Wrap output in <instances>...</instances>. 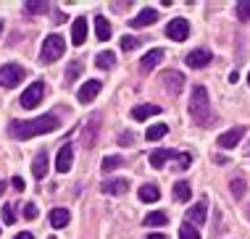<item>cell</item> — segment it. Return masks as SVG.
<instances>
[{
  "label": "cell",
  "mask_w": 250,
  "mask_h": 239,
  "mask_svg": "<svg viewBox=\"0 0 250 239\" xmlns=\"http://www.w3.org/2000/svg\"><path fill=\"white\" fill-rule=\"evenodd\" d=\"M61 121L56 119V113L40 116V119H29V121H8V134L13 139H32V137L56 132Z\"/></svg>",
  "instance_id": "cell-1"
},
{
  "label": "cell",
  "mask_w": 250,
  "mask_h": 239,
  "mask_svg": "<svg viewBox=\"0 0 250 239\" xmlns=\"http://www.w3.org/2000/svg\"><path fill=\"white\" fill-rule=\"evenodd\" d=\"M190 116H192V121L198 126H211L213 124V108H211V98H208L206 87H195L192 90Z\"/></svg>",
  "instance_id": "cell-2"
},
{
  "label": "cell",
  "mask_w": 250,
  "mask_h": 239,
  "mask_svg": "<svg viewBox=\"0 0 250 239\" xmlns=\"http://www.w3.org/2000/svg\"><path fill=\"white\" fill-rule=\"evenodd\" d=\"M63 50H66V40L61 34H50V37H45L42 47H40V60L42 63H56L63 56Z\"/></svg>",
  "instance_id": "cell-3"
},
{
  "label": "cell",
  "mask_w": 250,
  "mask_h": 239,
  "mask_svg": "<svg viewBox=\"0 0 250 239\" xmlns=\"http://www.w3.org/2000/svg\"><path fill=\"white\" fill-rule=\"evenodd\" d=\"M42 98H45V84H42V81H35V84H29L24 90V95L19 98V102H21L26 111H32V108L40 105V100H42Z\"/></svg>",
  "instance_id": "cell-4"
},
{
  "label": "cell",
  "mask_w": 250,
  "mask_h": 239,
  "mask_svg": "<svg viewBox=\"0 0 250 239\" xmlns=\"http://www.w3.org/2000/svg\"><path fill=\"white\" fill-rule=\"evenodd\" d=\"M24 79V68L19 63H5L0 68V87H16Z\"/></svg>",
  "instance_id": "cell-5"
},
{
  "label": "cell",
  "mask_w": 250,
  "mask_h": 239,
  "mask_svg": "<svg viewBox=\"0 0 250 239\" xmlns=\"http://www.w3.org/2000/svg\"><path fill=\"white\" fill-rule=\"evenodd\" d=\"M166 37H171L174 42H185V40L190 37V24H187V19H171L166 26Z\"/></svg>",
  "instance_id": "cell-6"
},
{
  "label": "cell",
  "mask_w": 250,
  "mask_h": 239,
  "mask_svg": "<svg viewBox=\"0 0 250 239\" xmlns=\"http://www.w3.org/2000/svg\"><path fill=\"white\" fill-rule=\"evenodd\" d=\"M206 216H208V202L200 200V202H195L192 208H187L185 221L192 223V226H203V223H206Z\"/></svg>",
  "instance_id": "cell-7"
},
{
  "label": "cell",
  "mask_w": 250,
  "mask_h": 239,
  "mask_svg": "<svg viewBox=\"0 0 250 239\" xmlns=\"http://www.w3.org/2000/svg\"><path fill=\"white\" fill-rule=\"evenodd\" d=\"M245 137V129L237 126V129H229V132L224 134H219V139H216V145H219L221 150H232V147H237L240 145V139Z\"/></svg>",
  "instance_id": "cell-8"
},
{
  "label": "cell",
  "mask_w": 250,
  "mask_h": 239,
  "mask_svg": "<svg viewBox=\"0 0 250 239\" xmlns=\"http://www.w3.org/2000/svg\"><path fill=\"white\" fill-rule=\"evenodd\" d=\"M100 87H103V84H100L98 79H87L84 84L79 87V92H77V100L82 102V105H87V102H90V100H95V98H98Z\"/></svg>",
  "instance_id": "cell-9"
},
{
  "label": "cell",
  "mask_w": 250,
  "mask_h": 239,
  "mask_svg": "<svg viewBox=\"0 0 250 239\" xmlns=\"http://www.w3.org/2000/svg\"><path fill=\"white\" fill-rule=\"evenodd\" d=\"M155 21H158V13H155L153 8H143V11H140L137 16L129 21V26H132V29H143V26H150V24H155Z\"/></svg>",
  "instance_id": "cell-10"
},
{
  "label": "cell",
  "mask_w": 250,
  "mask_h": 239,
  "mask_svg": "<svg viewBox=\"0 0 250 239\" xmlns=\"http://www.w3.org/2000/svg\"><path fill=\"white\" fill-rule=\"evenodd\" d=\"M211 53H208V50H203V47H200V50H192V53H187V66H190V68H206L208 63H211Z\"/></svg>",
  "instance_id": "cell-11"
},
{
  "label": "cell",
  "mask_w": 250,
  "mask_h": 239,
  "mask_svg": "<svg viewBox=\"0 0 250 239\" xmlns=\"http://www.w3.org/2000/svg\"><path fill=\"white\" fill-rule=\"evenodd\" d=\"M161 79H164V87H166V90L171 92V95H179V92H182L185 77H182L179 71H164V77H161Z\"/></svg>",
  "instance_id": "cell-12"
},
{
  "label": "cell",
  "mask_w": 250,
  "mask_h": 239,
  "mask_svg": "<svg viewBox=\"0 0 250 239\" xmlns=\"http://www.w3.org/2000/svg\"><path fill=\"white\" fill-rule=\"evenodd\" d=\"M71 163H74V150H71V145H63V147L58 150L56 171H58V174H66V171L71 168Z\"/></svg>",
  "instance_id": "cell-13"
},
{
  "label": "cell",
  "mask_w": 250,
  "mask_h": 239,
  "mask_svg": "<svg viewBox=\"0 0 250 239\" xmlns=\"http://www.w3.org/2000/svg\"><path fill=\"white\" fill-rule=\"evenodd\" d=\"M161 60H164V50H161V47H153L150 53H145V56H143V60H140V68L147 74V71H153V68L158 66Z\"/></svg>",
  "instance_id": "cell-14"
},
{
  "label": "cell",
  "mask_w": 250,
  "mask_h": 239,
  "mask_svg": "<svg viewBox=\"0 0 250 239\" xmlns=\"http://www.w3.org/2000/svg\"><path fill=\"white\" fill-rule=\"evenodd\" d=\"M84 40H87V19L79 16L77 21L71 24V42L79 47V45H84Z\"/></svg>",
  "instance_id": "cell-15"
},
{
  "label": "cell",
  "mask_w": 250,
  "mask_h": 239,
  "mask_svg": "<svg viewBox=\"0 0 250 239\" xmlns=\"http://www.w3.org/2000/svg\"><path fill=\"white\" fill-rule=\"evenodd\" d=\"M174 158H177V153H174V150H153V153H150V166L161 171L168 160H174Z\"/></svg>",
  "instance_id": "cell-16"
},
{
  "label": "cell",
  "mask_w": 250,
  "mask_h": 239,
  "mask_svg": "<svg viewBox=\"0 0 250 239\" xmlns=\"http://www.w3.org/2000/svg\"><path fill=\"white\" fill-rule=\"evenodd\" d=\"M48 163H50V158H48V153H37L35 155V160H32V174L37 176V179H45V174H48Z\"/></svg>",
  "instance_id": "cell-17"
},
{
  "label": "cell",
  "mask_w": 250,
  "mask_h": 239,
  "mask_svg": "<svg viewBox=\"0 0 250 239\" xmlns=\"http://www.w3.org/2000/svg\"><path fill=\"white\" fill-rule=\"evenodd\" d=\"M100 189H103L105 195H124L126 189H129V181L126 179H108Z\"/></svg>",
  "instance_id": "cell-18"
},
{
  "label": "cell",
  "mask_w": 250,
  "mask_h": 239,
  "mask_svg": "<svg viewBox=\"0 0 250 239\" xmlns=\"http://www.w3.org/2000/svg\"><path fill=\"white\" fill-rule=\"evenodd\" d=\"M69 221H71V216H69V210H66V208H53L50 210V226L53 229H63Z\"/></svg>",
  "instance_id": "cell-19"
},
{
  "label": "cell",
  "mask_w": 250,
  "mask_h": 239,
  "mask_svg": "<svg viewBox=\"0 0 250 239\" xmlns=\"http://www.w3.org/2000/svg\"><path fill=\"white\" fill-rule=\"evenodd\" d=\"M95 37L100 40V42H108L111 40V24H108V19L105 16H95Z\"/></svg>",
  "instance_id": "cell-20"
},
{
  "label": "cell",
  "mask_w": 250,
  "mask_h": 239,
  "mask_svg": "<svg viewBox=\"0 0 250 239\" xmlns=\"http://www.w3.org/2000/svg\"><path fill=\"white\" fill-rule=\"evenodd\" d=\"M161 113V108L158 105H150V102H145V105H137L132 111V119L134 121H145V119H150V116H158Z\"/></svg>",
  "instance_id": "cell-21"
},
{
  "label": "cell",
  "mask_w": 250,
  "mask_h": 239,
  "mask_svg": "<svg viewBox=\"0 0 250 239\" xmlns=\"http://www.w3.org/2000/svg\"><path fill=\"white\" fill-rule=\"evenodd\" d=\"M98 129H100V116H92V119H90V129H84V147H92V145H95Z\"/></svg>",
  "instance_id": "cell-22"
},
{
  "label": "cell",
  "mask_w": 250,
  "mask_h": 239,
  "mask_svg": "<svg viewBox=\"0 0 250 239\" xmlns=\"http://www.w3.org/2000/svg\"><path fill=\"white\" fill-rule=\"evenodd\" d=\"M166 134H168V126H166V124H153V126L145 132V139H147V142H158V139H164Z\"/></svg>",
  "instance_id": "cell-23"
},
{
  "label": "cell",
  "mask_w": 250,
  "mask_h": 239,
  "mask_svg": "<svg viewBox=\"0 0 250 239\" xmlns=\"http://www.w3.org/2000/svg\"><path fill=\"white\" fill-rule=\"evenodd\" d=\"M113 63H116V56H113L111 50H100L95 56V66L103 68V71H105V68H113Z\"/></svg>",
  "instance_id": "cell-24"
},
{
  "label": "cell",
  "mask_w": 250,
  "mask_h": 239,
  "mask_svg": "<svg viewBox=\"0 0 250 239\" xmlns=\"http://www.w3.org/2000/svg\"><path fill=\"white\" fill-rule=\"evenodd\" d=\"M140 200L143 202H155L161 197V192H158V187H155V184H145V187H140Z\"/></svg>",
  "instance_id": "cell-25"
},
{
  "label": "cell",
  "mask_w": 250,
  "mask_h": 239,
  "mask_svg": "<svg viewBox=\"0 0 250 239\" xmlns=\"http://www.w3.org/2000/svg\"><path fill=\"white\" fill-rule=\"evenodd\" d=\"M174 197H177L179 202H187V200L192 197L190 184H187V181H177V184H174Z\"/></svg>",
  "instance_id": "cell-26"
},
{
  "label": "cell",
  "mask_w": 250,
  "mask_h": 239,
  "mask_svg": "<svg viewBox=\"0 0 250 239\" xmlns=\"http://www.w3.org/2000/svg\"><path fill=\"white\" fill-rule=\"evenodd\" d=\"M121 160L119 155H108V158H103V163H100V171H103V174H111V171H116L119 166H121Z\"/></svg>",
  "instance_id": "cell-27"
},
{
  "label": "cell",
  "mask_w": 250,
  "mask_h": 239,
  "mask_svg": "<svg viewBox=\"0 0 250 239\" xmlns=\"http://www.w3.org/2000/svg\"><path fill=\"white\" fill-rule=\"evenodd\" d=\"M234 16H237L240 21H250V0H240V3L234 5Z\"/></svg>",
  "instance_id": "cell-28"
},
{
  "label": "cell",
  "mask_w": 250,
  "mask_h": 239,
  "mask_svg": "<svg viewBox=\"0 0 250 239\" xmlns=\"http://www.w3.org/2000/svg\"><path fill=\"white\" fill-rule=\"evenodd\" d=\"M45 11H48V3H35V0L24 3V13H26V16H37V13H45Z\"/></svg>",
  "instance_id": "cell-29"
},
{
  "label": "cell",
  "mask_w": 250,
  "mask_h": 239,
  "mask_svg": "<svg viewBox=\"0 0 250 239\" xmlns=\"http://www.w3.org/2000/svg\"><path fill=\"white\" fill-rule=\"evenodd\" d=\"M79 74H82V63H79V60L74 58L71 63H69V68H66V84H71V81L77 79Z\"/></svg>",
  "instance_id": "cell-30"
},
{
  "label": "cell",
  "mask_w": 250,
  "mask_h": 239,
  "mask_svg": "<svg viewBox=\"0 0 250 239\" xmlns=\"http://www.w3.org/2000/svg\"><path fill=\"white\" fill-rule=\"evenodd\" d=\"M166 213H150L145 216V226H166Z\"/></svg>",
  "instance_id": "cell-31"
},
{
  "label": "cell",
  "mask_w": 250,
  "mask_h": 239,
  "mask_svg": "<svg viewBox=\"0 0 250 239\" xmlns=\"http://www.w3.org/2000/svg\"><path fill=\"white\" fill-rule=\"evenodd\" d=\"M174 160H177V168L179 171H187V168L192 166V155L190 153H177V158H174Z\"/></svg>",
  "instance_id": "cell-32"
},
{
  "label": "cell",
  "mask_w": 250,
  "mask_h": 239,
  "mask_svg": "<svg viewBox=\"0 0 250 239\" xmlns=\"http://www.w3.org/2000/svg\"><path fill=\"white\" fill-rule=\"evenodd\" d=\"M179 239H200V231L190 226V223H185V226L179 229Z\"/></svg>",
  "instance_id": "cell-33"
},
{
  "label": "cell",
  "mask_w": 250,
  "mask_h": 239,
  "mask_svg": "<svg viewBox=\"0 0 250 239\" xmlns=\"http://www.w3.org/2000/svg\"><path fill=\"white\" fill-rule=\"evenodd\" d=\"M137 45H140V40H137V37H129V34H126V37H121V50L129 53V50H134Z\"/></svg>",
  "instance_id": "cell-34"
},
{
  "label": "cell",
  "mask_w": 250,
  "mask_h": 239,
  "mask_svg": "<svg viewBox=\"0 0 250 239\" xmlns=\"http://www.w3.org/2000/svg\"><path fill=\"white\" fill-rule=\"evenodd\" d=\"M24 218H29V221H35V218H37V205L35 202H26L24 205Z\"/></svg>",
  "instance_id": "cell-35"
},
{
  "label": "cell",
  "mask_w": 250,
  "mask_h": 239,
  "mask_svg": "<svg viewBox=\"0 0 250 239\" xmlns=\"http://www.w3.org/2000/svg\"><path fill=\"white\" fill-rule=\"evenodd\" d=\"M3 221L8 223V226H11L13 221H16V213H13V208H11V205H3Z\"/></svg>",
  "instance_id": "cell-36"
},
{
  "label": "cell",
  "mask_w": 250,
  "mask_h": 239,
  "mask_svg": "<svg viewBox=\"0 0 250 239\" xmlns=\"http://www.w3.org/2000/svg\"><path fill=\"white\" fill-rule=\"evenodd\" d=\"M229 189H232V195L234 197H242V195H245V181H232V187H229Z\"/></svg>",
  "instance_id": "cell-37"
},
{
  "label": "cell",
  "mask_w": 250,
  "mask_h": 239,
  "mask_svg": "<svg viewBox=\"0 0 250 239\" xmlns=\"http://www.w3.org/2000/svg\"><path fill=\"white\" fill-rule=\"evenodd\" d=\"M11 187L16 189V192H24V187H26V184H24L21 176H13V179H11Z\"/></svg>",
  "instance_id": "cell-38"
},
{
  "label": "cell",
  "mask_w": 250,
  "mask_h": 239,
  "mask_svg": "<svg viewBox=\"0 0 250 239\" xmlns=\"http://www.w3.org/2000/svg\"><path fill=\"white\" fill-rule=\"evenodd\" d=\"M132 139H134L132 134H121V142H119V145H124V147H126V145H132Z\"/></svg>",
  "instance_id": "cell-39"
},
{
  "label": "cell",
  "mask_w": 250,
  "mask_h": 239,
  "mask_svg": "<svg viewBox=\"0 0 250 239\" xmlns=\"http://www.w3.org/2000/svg\"><path fill=\"white\" fill-rule=\"evenodd\" d=\"M13 239H35V237H32L29 231H21V234H16V237H13Z\"/></svg>",
  "instance_id": "cell-40"
},
{
  "label": "cell",
  "mask_w": 250,
  "mask_h": 239,
  "mask_svg": "<svg viewBox=\"0 0 250 239\" xmlns=\"http://www.w3.org/2000/svg\"><path fill=\"white\" fill-rule=\"evenodd\" d=\"M145 239H166V237H164V234H147Z\"/></svg>",
  "instance_id": "cell-41"
},
{
  "label": "cell",
  "mask_w": 250,
  "mask_h": 239,
  "mask_svg": "<svg viewBox=\"0 0 250 239\" xmlns=\"http://www.w3.org/2000/svg\"><path fill=\"white\" fill-rule=\"evenodd\" d=\"M0 34H3V21H0Z\"/></svg>",
  "instance_id": "cell-42"
},
{
  "label": "cell",
  "mask_w": 250,
  "mask_h": 239,
  "mask_svg": "<svg viewBox=\"0 0 250 239\" xmlns=\"http://www.w3.org/2000/svg\"><path fill=\"white\" fill-rule=\"evenodd\" d=\"M248 84H250V74H248Z\"/></svg>",
  "instance_id": "cell-43"
},
{
  "label": "cell",
  "mask_w": 250,
  "mask_h": 239,
  "mask_svg": "<svg viewBox=\"0 0 250 239\" xmlns=\"http://www.w3.org/2000/svg\"><path fill=\"white\" fill-rule=\"evenodd\" d=\"M48 239H56V237H48Z\"/></svg>",
  "instance_id": "cell-44"
},
{
  "label": "cell",
  "mask_w": 250,
  "mask_h": 239,
  "mask_svg": "<svg viewBox=\"0 0 250 239\" xmlns=\"http://www.w3.org/2000/svg\"><path fill=\"white\" fill-rule=\"evenodd\" d=\"M248 218H250V210H248Z\"/></svg>",
  "instance_id": "cell-45"
}]
</instances>
